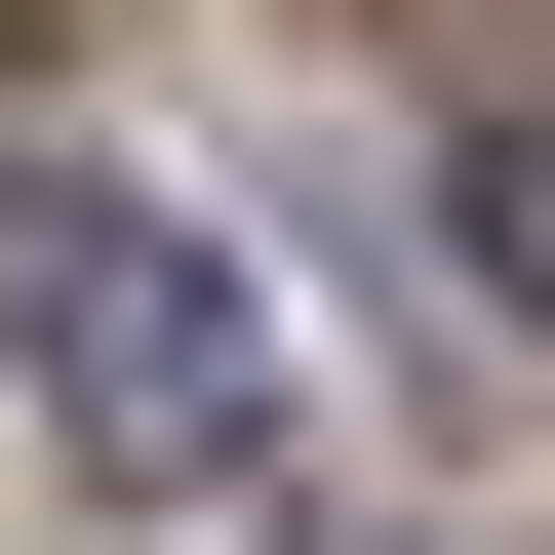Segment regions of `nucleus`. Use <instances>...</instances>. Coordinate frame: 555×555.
Wrapping results in <instances>:
<instances>
[{"instance_id":"nucleus-3","label":"nucleus","mask_w":555,"mask_h":555,"mask_svg":"<svg viewBox=\"0 0 555 555\" xmlns=\"http://www.w3.org/2000/svg\"><path fill=\"white\" fill-rule=\"evenodd\" d=\"M358 555H437V516H358Z\"/></svg>"},{"instance_id":"nucleus-2","label":"nucleus","mask_w":555,"mask_h":555,"mask_svg":"<svg viewBox=\"0 0 555 555\" xmlns=\"http://www.w3.org/2000/svg\"><path fill=\"white\" fill-rule=\"evenodd\" d=\"M476 278H516V318H555V80L476 119Z\"/></svg>"},{"instance_id":"nucleus-1","label":"nucleus","mask_w":555,"mask_h":555,"mask_svg":"<svg viewBox=\"0 0 555 555\" xmlns=\"http://www.w3.org/2000/svg\"><path fill=\"white\" fill-rule=\"evenodd\" d=\"M0 358H40V437H80V476H159V516H238V476H278V318H238V238L119 198L80 119H0Z\"/></svg>"}]
</instances>
